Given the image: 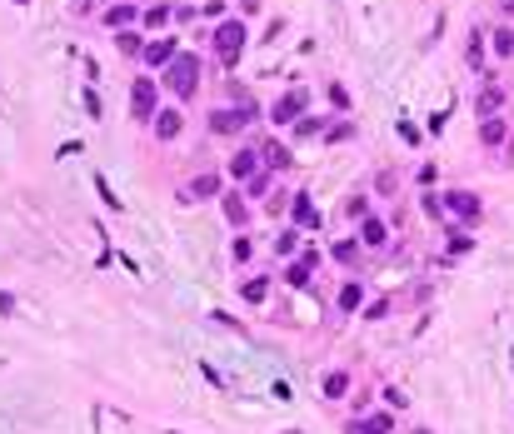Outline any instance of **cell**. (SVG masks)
Listing matches in <instances>:
<instances>
[{
	"label": "cell",
	"mask_w": 514,
	"mask_h": 434,
	"mask_svg": "<svg viewBox=\"0 0 514 434\" xmlns=\"http://www.w3.org/2000/svg\"><path fill=\"white\" fill-rule=\"evenodd\" d=\"M215 50H220L225 65H235L240 50H245V25H240V20H225V25L215 30Z\"/></svg>",
	"instance_id": "obj_1"
},
{
	"label": "cell",
	"mask_w": 514,
	"mask_h": 434,
	"mask_svg": "<svg viewBox=\"0 0 514 434\" xmlns=\"http://www.w3.org/2000/svg\"><path fill=\"white\" fill-rule=\"evenodd\" d=\"M165 80L175 85L180 95H195V85H200V60H195V56H175V60H170V70H165Z\"/></svg>",
	"instance_id": "obj_2"
},
{
	"label": "cell",
	"mask_w": 514,
	"mask_h": 434,
	"mask_svg": "<svg viewBox=\"0 0 514 434\" xmlns=\"http://www.w3.org/2000/svg\"><path fill=\"white\" fill-rule=\"evenodd\" d=\"M444 215H460L465 225H475L479 215H484V205H479L475 190H449V195H444Z\"/></svg>",
	"instance_id": "obj_3"
},
{
	"label": "cell",
	"mask_w": 514,
	"mask_h": 434,
	"mask_svg": "<svg viewBox=\"0 0 514 434\" xmlns=\"http://www.w3.org/2000/svg\"><path fill=\"white\" fill-rule=\"evenodd\" d=\"M130 115L135 120H155V80H135L130 85Z\"/></svg>",
	"instance_id": "obj_4"
},
{
	"label": "cell",
	"mask_w": 514,
	"mask_h": 434,
	"mask_svg": "<svg viewBox=\"0 0 514 434\" xmlns=\"http://www.w3.org/2000/svg\"><path fill=\"white\" fill-rule=\"evenodd\" d=\"M250 115H255L250 105H240V110H215V115H210V130H215V135H235V130L250 125Z\"/></svg>",
	"instance_id": "obj_5"
},
{
	"label": "cell",
	"mask_w": 514,
	"mask_h": 434,
	"mask_svg": "<svg viewBox=\"0 0 514 434\" xmlns=\"http://www.w3.org/2000/svg\"><path fill=\"white\" fill-rule=\"evenodd\" d=\"M300 110H305V90H295V95H284V100H275V110H270V120H275V125H290V120H300Z\"/></svg>",
	"instance_id": "obj_6"
},
{
	"label": "cell",
	"mask_w": 514,
	"mask_h": 434,
	"mask_svg": "<svg viewBox=\"0 0 514 434\" xmlns=\"http://www.w3.org/2000/svg\"><path fill=\"white\" fill-rule=\"evenodd\" d=\"M384 240H389L384 220H380V215H365V220H360V245L365 250H384Z\"/></svg>",
	"instance_id": "obj_7"
},
{
	"label": "cell",
	"mask_w": 514,
	"mask_h": 434,
	"mask_svg": "<svg viewBox=\"0 0 514 434\" xmlns=\"http://www.w3.org/2000/svg\"><path fill=\"white\" fill-rule=\"evenodd\" d=\"M220 210H225V220H230L235 230L250 225V205H245V195H220Z\"/></svg>",
	"instance_id": "obj_8"
},
{
	"label": "cell",
	"mask_w": 514,
	"mask_h": 434,
	"mask_svg": "<svg viewBox=\"0 0 514 434\" xmlns=\"http://www.w3.org/2000/svg\"><path fill=\"white\" fill-rule=\"evenodd\" d=\"M215 195H220V175L215 170H205V175H195L185 185V200H215Z\"/></svg>",
	"instance_id": "obj_9"
},
{
	"label": "cell",
	"mask_w": 514,
	"mask_h": 434,
	"mask_svg": "<svg viewBox=\"0 0 514 434\" xmlns=\"http://www.w3.org/2000/svg\"><path fill=\"white\" fill-rule=\"evenodd\" d=\"M180 125H185V115H180V110H160V115H155V135H160V140H175V135H180Z\"/></svg>",
	"instance_id": "obj_10"
},
{
	"label": "cell",
	"mask_w": 514,
	"mask_h": 434,
	"mask_svg": "<svg viewBox=\"0 0 514 434\" xmlns=\"http://www.w3.org/2000/svg\"><path fill=\"white\" fill-rule=\"evenodd\" d=\"M255 170H260V150H240V155L230 160V175H235V180H250Z\"/></svg>",
	"instance_id": "obj_11"
},
{
	"label": "cell",
	"mask_w": 514,
	"mask_h": 434,
	"mask_svg": "<svg viewBox=\"0 0 514 434\" xmlns=\"http://www.w3.org/2000/svg\"><path fill=\"white\" fill-rule=\"evenodd\" d=\"M175 56H180L175 40H150V45H145V60H150V65H170Z\"/></svg>",
	"instance_id": "obj_12"
},
{
	"label": "cell",
	"mask_w": 514,
	"mask_h": 434,
	"mask_svg": "<svg viewBox=\"0 0 514 434\" xmlns=\"http://www.w3.org/2000/svg\"><path fill=\"white\" fill-rule=\"evenodd\" d=\"M320 390H325V400H345V395H350V374H345V369H330Z\"/></svg>",
	"instance_id": "obj_13"
},
{
	"label": "cell",
	"mask_w": 514,
	"mask_h": 434,
	"mask_svg": "<svg viewBox=\"0 0 514 434\" xmlns=\"http://www.w3.org/2000/svg\"><path fill=\"white\" fill-rule=\"evenodd\" d=\"M260 155H265V165H270V170H284V165H290V150H284L280 140H265Z\"/></svg>",
	"instance_id": "obj_14"
},
{
	"label": "cell",
	"mask_w": 514,
	"mask_h": 434,
	"mask_svg": "<svg viewBox=\"0 0 514 434\" xmlns=\"http://www.w3.org/2000/svg\"><path fill=\"white\" fill-rule=\"evenodd\" d=\"M479 140H484L489 150L504 145V120H499V115H484V120H479Z\"/></svg>",
	"instance_id": "obj_15"
},
{
	"label": "cell",
	"mask_w": 514,
	"mask_h": 434,
	"mask_svg": "<svg viewBox=\"0 0 514 434\" xmlns=\"http://www.w3.org/2000/svg\"><path fill=\"white\" fill-rule=\"evenodd\" d=\"M135 15H140V11H135V0H130V6H110V11H105V25H115V30H120V25H135Z\"/></svg>",
	"instance_id": "obj_16"
},
{
	"label": "cell",
	"mask_w": 514,
	"mask_h": 434,
	"mask_svg": "<svg viewBox=\"0 0 514 434\" xmlns=\"http://www.w3.org/2000/svg\"><path fill=\"white\" fill-rule=\"evenodd\" d=\"M499 105H504V90H499V85H484V90H479V120L494 115Z\"/></svg>",
	"instance_id": "obj_17"
},
{
	"label": "cell",
	"mask_w": 514,
	"mask_h": 434,
	"mask_svg": "<svg viewBox=\"0 0 514 434\" xmlns=\"http://www.w3.org/2000/svg\"><path fill=\"white\" fill-rule=\"evenodd\" d=\"M360 300H365V285H360V280H350L345 290H339V309H345V314H355Z\"/></svg>",
	"instance_id": "obj_18"
},
{
	"label": "cell",
	"mask_w": 514,
	"mask_h": 434,
	"mask_svg": "<svg viewBox=\"0 0 514 434\" xmlns=\"http://www.w3.org/2000/svg\"><path fill=\"white\" fill-rule=\"evenodd\" d=\"M310 269H315V255H305L300 264H290V275H284V280H290L295 290H305V285H310Z\"/></svg>",
	"instance_id": "obj_19"
},
{
	"label": "cell",
	"mask_w": 514,
	"mask_h": 434,
	"mask_svg": "<svg viewBox=\"0 0 514 434\" xmlns=\"http://www.w3.org/2000/svg\"><path fill=\"white\" fill-rule=\"evenodd\" d=\"M115 45H120V56H145V45H140V35H135V30H120V35H115Z\"/></svg>",
	"instance_id": "obj_20"
},
{
	"label": "cell",
	"mask_w": 514,
	"mask_h": 434,
	"mask_svg": "<svg viewBox=\"0 0 514 434\" xmlns=\"http://www.w3.org/2000/svg\"><path fill=\"white\" fill-rule=\"evenodd\" d=\"M95 190H100V200H105L110 210H125V200H115V190H110V180H105V175H95Z\"/></svg>",
	"instance_id": "obj_21"
},
{
	"label": "cell",
	"mask_w": 514,
	"mask_h": 434,
	"mask_svg": "<svg viewBox=\"0 0 514 434\" xmlns=\"http://www.w3.org/2000/svg\"><path fill=\"white\" fill-rule=\"evenodd\" d=\"M295 225H315V210H310V195H295Z\"/></svg>",
	"instance_id": "obj_22"
},
{
	"label": "cell",
	"mask_w": 514,
	"mask_h": 434,
	"mask_svg": "<svg viewBox=\"0 0 514 434\" xmlns=\"http://www.w3.org/2000/svg\"><path fill=\"white\" fill-rule=\"evenodd\" d=\"M494 56H514V30H494Z\"/></svg>",
	"instance_id": "obj_23"
},
{
	"label": "cell",
	"mask_w": 514,
	"mask_h": 434,
	"mask_svg": "<svg viewBox=\"0 0 514 434\" xmlns=\"http://www.w3.org/2000/svg\"><path fill=\"white\" fill-rule=\"evenodd\" d=\"M240 295H245L250 305H260V300H265V280H245V285H240Z\"/></svg>",
	"instance_id": "obj_24"
},
{
	"label": "cell",
	"mask_w": 514,
	"mask_h": 434,
	"mask_svg": "<svg viewBox=\"0 0 514 434\" xmlns=\"http://www.w3.org/2000/svg\"><path fill=\"white\" fill-rule=\"evenodd\" d=\"M370 429H375V434H389V429H394V419H389L384 409H370Z\"/></svg>",
	"instance_id": "obj_25"
},
{
	"label": "cell",
	"mask_w": 514,
	"mask_h": 434,
	"mask_svg": "<svg viewBox=\"0 0 514 434\" xmlns=\"http://www.w3.org/2000/svg\"><path fill=\"white\" fill-rule=\"evenodd\" d=\"M470 245H475V240H470V230H449V250H454V255H465Z\"/></svg>",
	"instance_id": "obj_26"
},
{
	"label": "cell",
	"mask_w": 514,
	"mask_h": 434,
	"mask_svg": "<svg viewBox=\"0 0 514 434\" xmlns=\"http://www.w3.org/2000/svg\"><path fill=\"white\" fill-rule=\"evenodd\" d=\"M479 60H484V35L475 30V35H470V65H479Z\"/></svg>",
	"instance_id": "obj_27"
},
{
	"label": "cell",
	"mask_w": 514,
	"mask_h": 434,
	"mask_svg": "<svg viewBox=\"0 0 514 434\" xmlns=\"http://www.w3.org/2000/svg\"><path fill=\"white\" fill-rule=\"evenodd\" d=\"M165 20H170V6H155V11H145V25H155V30H160Z\"/></svg>",
	"instance_id": "obj_28"
},
{
	"label": "cell",
	"mask_w": 514,
	"mask_h": 434,
	"mask_svg": "<svg viewBox=\"0 0 514 434\" xmlns=\"http://www.w3.org/2000/svg\"><path fill=\"white\" fill-rule=\"evenodd\" d=\"M295 245H300V240H295V230H284V235L275 240V250H280V255H295Z\"/></svg>",
	"instance_id": "obj_29"
},
{
	"label": "cell",
	"mask_w": 514,
	"mask_h": 434,
	"mask_svg": "<svg viewBox=\"0 0 514 434\" xmlns=\"http://www.w3.org/2000/svg\"><path fill=\"white\" fill-rule=\"evenodd\" d=\"M334 260H345V264H355V260H360V245H334Z\"/></svg>",
	"instance_id": "obj_30"
},
{
	"label": "cell",
	"mask_w": 514,
	"mask_h": 434,
	"mask_svg": "<svg viewBox=\"0 0 514 434\" xmlns=\"http://www.w3.org/2000/svg\"><path fill=\"white\" fill-rule=\"evenodd\" d=\"M250 255H255V240H250V235H245V240H235V260H240V264H245V260H250Z\"/></svg>",
	"instance_id": "obj_31"
},
{
	"label": "cell",
	"mask_w": 514,
	"mask_h": 434,
	"mask_svg": "<svg viewBox=\"0 0 514 434\" xmlns=\"http://www.w3.org/2000/svg\"><path fill=\"white\" fill-rule=\"evenodd\" d=\"M384 314H389V300H375V305L365 309V319H384Z\"/></svg>",
	"instance_id": "obj_32"
},
{
	"label": "cell",
	"mask_w": 514,
	"mask_h": 434,
	"mask_svg": "<svg viewBox=\"0 0 514 434\" xmlns=\"http://www.w3.org/2000/svg\"><path fill=\"white\" fill-rule=\"evenodd\" d=\"M85 110H90V120H100V95L95 90H85Z\"/></svg>",
	"instance_id": "obj_33"
},
{
	"label": "cell",
	"mask_w": 514,
	"mask_h": 434,
	"mask_svg": "<svg viewBox=\"0 0 514 434\" xmlns=\"http://www.w3.org/2000/svg\"><path fill=\"white\" fill-rule=\"evenodd\" d=\"M384 404H389V409H405L410 400H405V395H399V390H384Z\"/></svg>",
	"instance_id": "obj_34"
},
{
	"label": "cell",
	"mask_w": 514,
	"mask_h": 434,
	"mask_svg": "<svg viewBox=\"0 0 514 434\" xmlns=\"http://www.w3.org/2000/svg\"><path fill=\"white\" fill-rule=\"evenodd\" d=\"M345 434H375V429H370V419H350V424H345Z\"/></svg>",
	"instance_id": "obj_35"
},
{
	"label": "cell",
	"mask_w": 514,
	"mask_h": 434,
	"mask_svg": "<svg viewBox=\"0 0 514 434\" xmlns=\"http://www.w3.org/2000/svg\"><path fill=\"white\" fill-rule=\"evenodd\" d=\"M0 314H6V319H11V314H15V300H11V295H6V290H0Z\"/></svg>",
	"instance_id": "obj_36"
},
{
	"label": "cell",
	"mask_w": 514,
	"mask_h": 434,
	"mask_svg": "<svg viewBox=\"0 0 514 434\" xmlns=\"http://www.w3.org/2000/svg\"><path fill=\"white\" fill-rule=\"evenodd\" d=\"M504 11H509V15H514V0H504Z\"/></svg>",
	"instance_id": "obj_37"
},
{
	"label": "cell",
	"mask_w": 514,
	"mask_h": 434,
	"mask_svg": "<svg viewBox=\"0 0 514 434\" xmlns=\"http://www.w3.org/2000/svg\"><path fill=\"white\" fill-rule=\"evenodd\" d=\"M290 434H305V429H290Z\"/></svg>",
	"instance_id": "obj_38"
},
{
	"label": "cell",
	"mask_w": 514,
	"mask_h": 434,
	"mask_svg": "<svg viewBox=\"0 0 514 434\" xmlns=\"http://www.w3.org/2000/svg\"><path fill=\"white\" fill-rule=\"evenodd\" d=\"M415 434H430V429H415Z\"/></svg>",
	"instance_id": "obj_39"
},
{
	"label": "cell",
	"mask_w": 514,
	"mask_h": 434,
	"mask_svg": "<svg viewBox=\"0 0 514 434\" xmlns=\"http://www.w3.org/2000/svg\"><path fill=\"white\" fill-rule=\"evenodd\" d=\"M170 434H180V429H170Z\"/></svg>",
	"instance_id": "obj_40"
}]
</instances>
